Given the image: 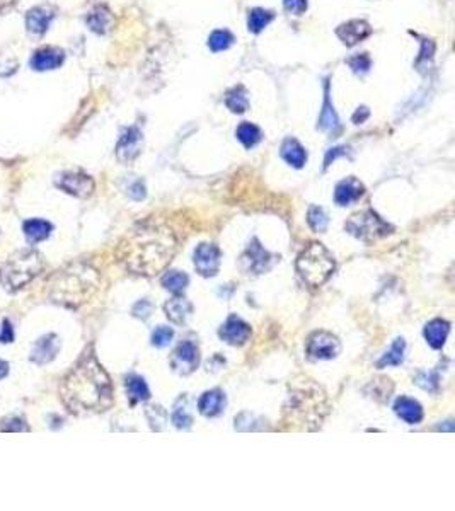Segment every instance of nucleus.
Masks as SVG:
<instances>
[{"label": "nucleus", "instance_id": "20", "mask_svg": "<svg viewBox=\"0 0 455 511\" xmlns=\"http://www.w3.org/2000/svg\"><path fill=\"white\" fill-rule=\"evenodd\" d=\"M86 24H87V27L93 31V33L101 34V36H103V34L110 33L111 27H113V24H114L113 12H111L110 7L104 5V3H97V5H94L93 9L87 12Z\"/></svg>", "mask_w": 455, "mask_h": 511}, {"label": "nucleus", "instance_id": "11", "mask_svg": "<svg viewBox=\"0 0 455 511\" xmlns=\"http://www.w3.org/2000/svg\"><path fill=\"white\" fill-rule=\"evenodd\" d=\"M323 90H324V99H323V108H321L319 113V120H317V128L321 132L329 133L331 136H338L341 133V120H339L338 113L334 110V104H332L331 99V79L325 77L324 84H323Z\"/></svg>", "mask_w": 455, "mask_h": 511}, {"label": "nucleus", "instance_id": "9", "mask_svg": "<svg viewBox=\"0 0 455 511\" xmlns=\"http://www.w3.org/2000/svg\"><path fill=\"white\" fill-rule=\"evenodd\" d=\"M273 256L261 246V242L258 239L251 240V244L247 246L246 253L241 258V266H243L244 271L247 275H262V273L268 271L271 268Z\"/></svg>", "mask_w": 455, "mask_h": 511}, {"label": "nucleus", "instance_id": "28", "mask_svg": "<svg viewBox=\"0 0 455 511\" xmlns=\"http://www.w3.org/2000/svg\"><path fill=\"white\" fill-rule=\"evenodd\" d=\"M275 19V12L269 9H262V7H254L247 12V29L253 34H260L266 27L271 24Z\"/></svg>", "mask_w": 455, "mask_h": 511}, {"label": "nucleus", "instance_id": "5", "mask_svg": "<svg viewBox=\"0 0 455 511\" xmlns=\"http://www.w3.org/2000/svg\"><path fill=\"white\" fill-rule=\"evenodd\" d=\"M43 269L41 256L33 249L19 251L0 268V283L9 292H17L33 282Z\"/></svg>", "mask_w": 455, "mask_h": 511}, {"label": "nucleus", "instance_id": "31", "mask_svg": "<svg viewBox=\"0 0 455 511\" xmlns=\"http://www.w3.org/2000/svg\"><path fill=\"white\" fill-rule=\"evenodd\" d=\"M406 341L402 338H395L391 349L377 362V369H386V366H399L404 362Z\"/></svg>", "mask_w": 455, "mask_h": 511}, {"label": "nucleus", "instance_id": "33", "mask_svg": "<svg viewBox=\"0 0 455 511\" xmlns=\"http://www.w3.org/2000/svg\"><path fill=\"white\" fill-rule=\"evenodd\" d=\"M190 278H188L186 273L181 271H167L162 276V286L171 292L173 295H183L184 290H186Z\"/></svg>", "mask_w": 455, "mask_h": 511}, {"label": "nucleus", "instance_id": "36", "mask_svg": "<svg viewBox=\"0 0 455 511\" xmlns=\"http://www.w3.org/2000/svg\"><path fill=\"white\" fill-rule=\"evenodd\" d=\"M173 423H174V426L180 429H188V428H191V425H193V416L188 412L186 399L181 397L180 402L176 404V408H174Z\"/></svg>", "mask_w": 455, "mask_h": 511}, {"label": "nucleus", "instance_id": "25", "mask_svg": "<svg viewBox=\"0 0 455 511\" xmlns=\"http://www.w3.org/2000/svg\"><path fill=\"white\" fill-rule=\"evenodd\" d=\"M450 332V324L443 319H433L425 325V334L426 342L432 346L433 349H442L443 345L447 341V336Z\"/></svg>", "mask_w": 455, "mask_h": 511}, {"label": "nucleus", "instance_id": "21", "mask_svg": "<svg viewBox=\"0 0 455 511\" xmlns=\"http://www.w3.org/2000/svg\"><path fill=\"white\" fill-rule=\"evenodd\" d=\"M280 155L285 160L288 166L295 167V169H302L307 162V150L302 143L293 136H286L280 147Z\"/></svg>", "mask_w": 455, "mask_h": 511}, {"label": "nucleus", "instance_id": "15", "mask_svg": "<svg viewBox=\"0 0 455 511\" xmlns=\"http://www.w3.org/2000/svg\"><path fill=\"white\" fill-rule=\"evenodd\" d=\"M251 325L237 316H229L220 327L219 336L230 346H244L251 338Z\"/></svg>", "mask_w": 455, "mask_h": 511}, {"label": "nucleus", "instance_id": "30", "mask_svg": "<svg viewBox=\"0 0 455 511\" xmlns=\"http://www.w3.org/2000/svg\"><path fill=\"white\" fill-rule=\"evenodd\" d=\"M236 136L246 149H254L262 140V132L258 125L251 121H243L236 129Z\"/></svg>", "mask_w": 455, "mask_h": 511}, {"label": "nucleus", "instance_id": "17", "mask_svg": "<svg viewBox=\"0 0 455 511\" xmlns=\"http://www.w3.org/2000/svg\"><path fill=\"white\" fill-rule=\"evenodd\" d=\"M58 351H60L58 336L47 334L34 342L33 351H31V362L38 363V365H47V363L53 362L57 358Z\"/></svg>", "mask_w": 455, "mask_h": 511}, {"label": "nucleus", "instance_id": "38", "mask_svg": "<svg viewBox=\"0 0 455 511\" xmlns=\"http://www.w3.org/2000/svg\"><path fill=\"white\" fill-rule=\"evenodd\" d=\"M416 385L423 388L426 392H432V394H436L439 392V385H440V377L436 372H419L415 379Z\"/></svg>", "mask_w": 455, "mask_h": 511}, {"label": "nucleus", "instance_id": "6", "mask_svg": "<svg viewBox=\"0 0 455 511\" xmlns=\"http://www.w3.org/2000/svg\"><path fill=\"white\" fill-rule=\"evenodd\" d=\"M345 229L346 232L363 240V242H373V240L382 239V237H387L394 232V227L384 219H380L379 213L373 210H365V212L352 215L348 222L345 223Z\"/></svg>", "mask_w": 455, "mask_h": 511}, {"label": "nucleus", "instance_id": "26", "mask_svg": "<svg viewBox=\"0 0 455 511\" xmlns=\"http://www.w3.org/2000/svg\"><path fill=\"white\" fill-rule=\"evenodd\" d=\"M225 106L230 113L244 114L249 110V92L243 84L230 87L225 92Z\"/></svg>", "mask_w": 455, "mask_h": 511}, {"label": "nucleus", "instance_id": "29", "mask_svg": "<svg viewBox=\"0 0 455 511\" xmlns=\"http://www.w3.org/2000/svg\"><path fill=\"white\" fill-rule=\"evenodd\" d=\"M125 387H127V395L128 399H130L132 404L147 401V399L150 397L149 385H147V382L142 377L135 375V373H132V375H128L127 379H125Z\"/></svg>", "mask_w": 455, "mask_h": 511}, {"label": "nucleus", "instance_id": "4", "mask_svg": "<svg viewBox=\"0 0 455 511\" xmlns=\"http://www.w3.org/2000/svg\"><path fill=\"white\" fill-rule=\"evenodd\" d=\"M297 273L300 278L310 286V288H317V286L324 285L329 278H331L332 271L336 268V261L332 254L321 242H312L302 251V254L297 258L295 262Z\"/></svg>", "mask_w": 455, "mask_h": 511}, {"label": "nucleus", "instance_id": "49", "mask_svg": "<svg viewBox=\"0 0 455 511\" xmlns=\"http://www.w3.org/2000/svg\"><path fill=\"white\" fill-rule=\"evenodd\" d=\"M14 2H16V0H0V12H3V10L9 9V7L12 5Z\"/></svg>", "mask_w": 455, "mask_h": 511}, {"label": "nucleus", "instance_id": "34", "mask_svg": "<svg viewBox=\"0 0 455 511\" xmlns=\"http://www.w3.org/2000/svg\"><path fill=\"white\" fill-rule=\"evenodd\" d=\"M234 41H236V38L229 29H215L208 36V48L213 53H219V51L229 50Z\"/></svg>", "mask_w": 455, "mask_h": 511}, {"label": "nucleus", "instance_id": "40", "mask_svg": "<svg viewBox=\"0 0 455 511\" xmlns=\"http://www.w3.org/2000/svg\"><path fill=\"white\" fill-rule=\"evenodd\" d=\"M173 329L167 327V325H159V327L152 332V345L156 346V348H166V346L173 341Z\"/></svg>", "mask_w": 455, "mask_h": 511}, {"label": "nucleus", "instance_id": "47", "mask_svg": "<svg viewBox=\"0 0 455 511\" xmlns=\"http://www.w3.org/2000/svg\"><path fill=\"white\" fill-rule=\"evenodd\" d=\"M369 116H370V110H369V108H367V106H360L358 110H356L355 113H353L352 121L355 125H362V123H365L367 120H369Z\"/></svg>", "mask_w": 455, "mask_h": 511}, {"label": "nucleus", "instance_id": "3", "mask_svg": "<svg viewBox=\"0 0 455 511\" xmlns=\"http://www.w3.org/2000/svg\"><path fill=\"white\" fill-rule=\"evenodd\" d=\"M94 271L86 266H72L65 271H58L50 283V295L55 302L72 303L80 302V299L89 295V290H94Z\"/></svg>", "mask_w": 455, "mask_h": 511}, {"label": "nucleus", "instance_id": "2", "mask_svg": "<svg viewBox=\"0 0 455 511\" xmlns=\"http://www.w3.org/2000/svg\"><path fill=\"white\" fill-rule=\"evenodd\" d=\"M176 247L177 242L169 229L143 223L120 244L118 258L135 275L153 276L169 264Z\"/></svg>", "mask_w": 455, "mask_h": 511}, {"label": "nucleus", "instance_id": "23", "mask_svg": "<svg viewBox=\"0 0 455 511\" xmlns=\"http://www.w3.org/2000/svg\"><path fill=\"white\" fill-rule=\"evenodd\" d=\"M164 312H166V317L173 322V324L184 325L188 317L193 312V303H191L190 300L184 299V297L174 295V299H171L169 302L164 306Z\"/></svg>", "mask_w": 455, "mask_h": 511}, {"label": "nucleus", "instance_id": "8", "mask_svg": "<svg viewBox=\"0 0 455 511\" xmlns=\"http://www.w3.org/2000/svg\"><path fill=\"white\" fill-rule=\"evenodd\" d=\"M339 349L341 345L331 332L317 331L307 341V355L310 360H332L339 355Z\"/></svg>", "mask_w": 455, "mask_h": 511}, {"label": "nucleus", "instance_id": "1", "mask_svg": "<svg viewBox=\"0 0 455 511\" xmlns=\"http://www.w3.org/2000/svg\"><path fill=\"white\" fill-rule=\"evenodd\" d=\"M62 401L72 412H101L113 404V384L93 353H86L60 387Z\"/></svg>", "mask_w": 455, "mask_h": 511}, {"label": "nucleus", "instance_id": "48", "mask_svg": "<svg viewBox=\"0 0 455 511\" xmlns=\"http://www.w3.org/2000/svg\"><path fill=\"white\" fill-rule=\"evenodd\" d=\"M7 373H9V365L3 360H0V379H3Z\"/></svg>", "mask_w": 455, "mask_h": 511}, {"label": "nucleus", "instance_id": "45", "mask_svg": "<svg viewBox=\"0 0 455 511\" xmlns=\"http://www.w3.org/2000/svg\"><path fill=\"white\" fill-rule=\"evenodd\" d=\"M152 310H153V306L149 302V300H147V299L140 300V302L136 303L135 307H133V316L138 317V319L145 321V319H149L150 314H152Z\"/></svg>", "mask_w": 455, "mask_h": 511}, {"label": "nucleus", "instance_id": "13", "mask_svg": "<svg viewBox=\"0 0 455 511\" xmlns=\"http://www.w3.org/2000/svg\"><path fill=\"white\" fill-rule=\"evenodd\" d=\"M220 258H222V253H220V249L215 246V244H208V242L199 244V246L195 249V254H193V262H195L196 271H198L201 276H205V278L215 276L220 268Z\"/></svg>", "mask_w": 455, "mask_h": 511}, {"label": "nucleus", "instance_id": "32", "mask_svg": "<svg viewBox=\"0 0 455 511\" xmlns=\"http://www.w3.org/2000/svg\"><path fill=\"white\" fill-rule=\"evenodd\" d=\"M435 51H436L435 41L428 40V38H423L421 48H419V55L415 60V68L421 73L428 72V68L433 64V58H435Z\"/></svg>", "mask_w": 455, "mask_h": 511}, {"label": "nucleus", "instance_id": "12", "mask_svg": "<svg viewBox=\"0 0 455 511\" xmlns=\"http://www.w3.org/2000/svg\"><path fill=\"white\" fill-rule=\"evenodd\" d=\"M373 29L365 19H349L336 27V36L345 47L353 48L372 36Z\"/></svg>", "mask_w": 455, "mask_h": 511}, {"label": "nucleus", "instance_id": "46", "mask_svg": "<svg viewBox=\"0 0 455 511\" xmlns=\"http://www.w3.org/2000/svg\"><path fill=\"white\" fill-rule=\"evenodd\" d=\"M14 341V329L9 321L2 322V329H0V342H12Z\"/></svg>", "mask_w": 455, "mask_h": 511}, {"label": "nucleus", "instance_id": "18", "mask_svg": "<svg viewBox=\"0 0 455 511\" xmlns=\"http://www.w3.org/2000/svg\"><path fill=\"white\" fill-rule=\"evenodd\" d=\"M363 195H365V186H363L362 181L349 176L336 184L334 201H336V205H339V206H348V205H352V203L358 201Z\"/></svg>", "mask_w": 455, "mask_h": 511}, {"label": "nucleus", "instance_id": "19", "mask_svg": "<svg viewBox=\"0 0 455 511\" xmlns=\"http://www.w3.org/2000/svg\"><path fill=\"white\" fill-rule=\"evenodd\" d=\"M55 19V10L48 9V7H33L26 12L24 23H26V29L31 34L36 36H43L48 29H50L51 21Z\"/></svg>", "mask_w": 455, "mask_h": 511}, {"label": "nucleus", "instance_id": "27", "mask_svg": "<svg viewBox=\"0 0 455 511\" xmlns=\"http://www.w3.org/2000/svg\"><path fill=\"white\" fill-rule=\"evenodd\" d=\"M23 230H24V236H26L27 242L36 244V242H41V240H45L48 236H50L51 230H53V225H51L50 222H47V220L31 219L24 222Z\"/></svg>", "mask_w": 455, "mask_h": 511}, {"label": "nucleus", "instance_id": "16", "mask_svg": "<svg viewBox=\"0 0 455 511\" xmlns=\"http://www.w3.org/2000/svg\"><path fill=\"white\" fill-rule=\"evenodd\" d=\"M65 62V51L57 47H45L34 51L31 57V68L34 72H50V70L60 68Z\"/></svg>", "mask_w": 455, "mask_h": 511}, {"label": "nucleus", "instance_id": "10", "mask_svg": "<svg viewBox=\"0 0 455 511\" xmlns=\"http://www.w3.org/2000/svg\"><path fill=\"white\" fill-rule=\"evenodd\" d=\"M143 149V133L138 127H128L123 129L116 143V157L121 164L135 162Z\"/></svg>", "mask_w": 455, "mask_h": 511}, {"label": "nucleus", "instance_id": "14", "mask_svg": "<svg viewBox=\"0 0 455 511\" xmlns=\"http://www.w3.org/2000/svg\"><path fill=\"white\" fill-rule=\"evenodd\" d=\"M198 363L199 351L198 346L193 341L181 342L176 348V351L173 353V360H171L174 372L180 373V375H190L191 372H195L198 369Z\"/></svg>", "mask_w": 455, "mask_h": 511}, {"label": "nucleus", "instance_id": "7", "mask_svg": "<svg viewBox=\"0 0 455 511\" xmlns=\"http://www.w3.org/2000/svg\"><path fill=\"white\" fill-rule=\"evenodd\" d=\"M55 186L66 195L75 196V198H89L96 190V183L93 177L86 173H79V171L58 174L55 177Z\"/></svg>", "mask_w": 455, "mask_h": 511}, {"label": "nucleus", "instance_id": "41", "mask_svg": "<svg viewBox=\"0 0 455 511\" xmlns=\"http://www.w3.org/2000/svg\"><path fill=\"white\" fill-rule=\"evenodd\" d=\"M0 432H29V426L23 421L21 418H16V416H7L0 421Z\"/></svg>", "mask_w": 455, "mask_h": 511}, {"label": "nucleus", "instance_id": "24", "mask_svg": "<svg viewBox=\"0 0 455 511\" xmlns=\"http://www.w3.org/2000/svg\"><path fill=\"white\" fill-rule=\"evenodd\" d=\"M394 411L402 421H406L408 425H418L423 419V408L418 401L415 399H409L401 395V397L395 401Z\"/></svg>", "mask_w": 455, "mask_h": 511}, {"label": "nucleus", "instance_id": "37", "mask_svg": "<svg viewBox=\"0 0 455 511\" xmlns=\"http://www.w3.org/2000/svg\"><path fill=\"white\" fill-rule=\"evenodd\" d=\"M346 64H348L353 73H356V75H365V73H369L370 68H372V58L367 53H356L353 55V57H349L348 60H346Z\"/></svg>", "mask_w": 455, "mask_h": 511}, {"label": "nucleus", "instance_id": "22", "mask_svg": "<svg viewBox=\"0 0 455 511\" xmlns=\"http://www.w3.org/2000/svg\"><path fill=\"white\" fill-rule=\"evenodd\" d=\"M225 408V394L220 388L206 390L201 397L198 399V411L205 418H215Z\"/></svg>", "mask_w": 455, "mask_h": 511}, {"label": "nucleus", "instance_id": "42", "mask_svg": "<svg viewBox=\"0 0 455 511\" xmlns=\"http://www.w3.org/2000/svg\"><path fill=\"white\" fill-rule=\"evenodd\" d=\"M346 155H349V147L341 145V147H332V149H329L324 157V171L328 169L331 164H334L339 157H346Z\"/></svg>", "mask_w": 455, "mask_h": 511}, {"label": "nucleus", "instance_id": "43", "mask_svg": "<svg viewBox=\"0 0 455 511\" xmlns=\"http://www.w3.org/2000/svg\"><path fill=\"white\" fill-rule=\"evenodd\" d=\"M283 7L292 16H302L309 9V2L307 0H283Z\"/></svg>", "mask_w": 455, "mask_h": 511}, {"label": "nucleus", "instance_id": "35", "mask_svg": "<svg viewBox=\"0 0 455 511\" xmlns=\"http://www.w3.org/2000/svg\"><path fill=\"white\" fill-rule=\"evenodd\" d=\"M307 223H309V227L314 230V232L323 234L325 232V229H328L329 219L321 206L312 205L309 208V212H307Z\"/></svg>", "mask_w": 455, "mask_h": 511}, {"label": "nucleus", "instance_id": "44", "mask_svg": "<svg viewBox=\"0 0 455 511\" xmlns=\"http://www.w3.org/2000/svg\"><path fill=\"white\" fill-rule=\"evenodd\" d=\"M127 192H128V196H130V198L136 199V201H142V199H145V196H147L145 184H143L142 179H133L132 183L128 184Z\"/></svg>", "mask_w": 455, "mask_h": 511}, {"label": "nucleus", "instance_id": "39", "mask_svg": "<svg viewBox=\"0 0 455 511\" xmlns=\"http://www.w3.org/2000/svg\"><path fill=\"white\" fill-rule=\"evenodd\" d=\"M147 418H149L152 429L160 432V429H164V425L167 421V412L160 406H150V408H147Z\"/></svg>", "mask_w": 455, "mask_h": 511}]
</instances>
